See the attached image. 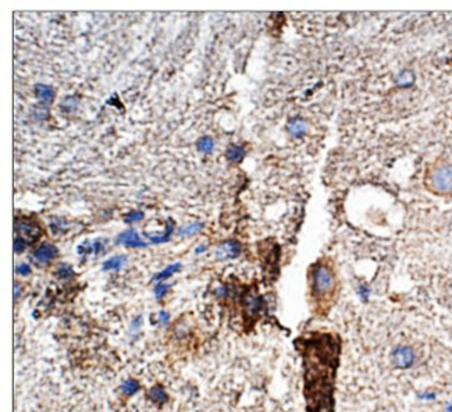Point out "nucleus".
Here are the masks:
<instances>
[{
    "label": "nucleus",
    "mask_w": 452,
    "mask_h": 412,
    "mask_svg": "<svg viewBox=\"0 0 452 412\" xmlns=\"http://www.w3.org/2000/svg\"><path fill=\"white\" fill-rule=\"evenodd\" d=\"M307 290L313 315L327 318L337 306L344 291L341 270L332 256H321L309 266Z\"/></svg>",
    "instance_id": "1"
},
{
    "label": "nucleus",
    "mask_w": 452,
    "mask_h": 412,
    "mask_svg": "<svg viewBox=\"0 0 452 412\" xmlns=\"http://www.w3.org/2000/svg\"><path fill=\"white\" fill-rule=\"evenodd\" d=\"M422 184L433 197L452 200V156L439 155L429 160L423 169Z\"/></svg>",
    "instance_id": "2"
},
{
    "label": "nucleus",
    "mask_w": 452,
    "mask_h": 412,
    "mask_svg": "<svg viewBox=\"0 0 452 412\" xmlns=\"http://www.w3.org/2000/svg\"><path fill=\"white\" fill-rule=\"evenodd\" d=\"M416 354L412 347L398 346L391 351V364L397 369H409L413 365Z\"/></svg>",
    "instance_id": "3"
},
{
    "label": "nucleus",
    "mask_w": 452,
    "mask_h": 412,
    "mask_svg": "<svg viewBox=\"0 0 452 412\" xmlns=\"http://www.w3.org/2000/svg\"><path fill=\"white\" fill-rule=\"evenodd\" d=\"M57 253H59V251H57L56 246L50 245V244H43V245H40L39 248H36L33 251L32 258L36 263L46 265V263H49L50 260L54 259L57 256Z\"/></svg>",
    "instance_id": "4"
},
{
    "label": "nucleus",
    "mask_w": 452,
    "mask_h": 412,
    "mask_svg": "<svg viewBox=\"0 0 452 412\" xmlns=\"http://www.w3.org/2000/svg\"><path fill=\"white\" fill-rule=\"evenodd\" d=\"M116 244H123V245L131 246V248H145V246H148L147 242L141 239V237L135 230H127L124 233H121L116 239Z\"/></svg>",
    "instance_id": "5"
},
{
    "label": "nucleus",
    "mask_w": 452,
    "mask_h": 412,
    "mask_svg": "<svg viewBox=\"0 0 452 412\" xmlns=\"http://www.w3.org/2000/svg\"><path fill=\"white\" fill-rule=\"evenodd\" d=\"M241 252V245L237 241H227L217 249V258L219 259H234Z\"/></svg>",
    "instance_id": "6"
},
{
    "label": "nucleus",
    "mask_w": 452,
    "mask_h": 412,
    "mask_svg": "<svg viewBox=\"0 0 452 412\" xmlns=\"http://www.w3.org/2000/svg\"><path fill=\"white\" fill-rule=\"evenodd\" d=\"M244 304H245L246 313L255 315V313L259 312L260 308H262V298L255 295V294H248L244 298Z\"/></svg>",
    "instance_id": "7"
},
{
    "label": "nucleus",
    "mask_w": 452,
    "mask_h": 412,
    "mask_svg": "<svg viewBox=\"0 0 452 412\" xmlns=\"http://www.w3.org/2000/svg\"><path fill=\"white\" fill-rule=\"evenodd\" d=\"M36 95H38V98L42 103H45V105H49L54 98V91L53 88L49 87V85H45V84H38L36 87Z\"/></svg>",
    "instance_id": "8"
},
{
    "label": "nucleus",
    "mask_w": 452,
    "mask_h": 412,
    "mask_svg": "<svg viewBox=\"0 0 452 412\" xmlns=\"http://www.w3.org/2000/svg\"><path fill=\"white\" fill-rule=\"evenodd\" d=\"M306 128H307V124H306V121H303L302 119H293L290 123H288V126H287L288 133L291 134L293 137H301V135H303V134L306 133Z\"/></svg>",
    "instance_id": "9"
},
{
    "label": "nucleus",
    "mask_w": 452,
    "mask_h": 412,
    "mask_svg": "<svg viewBox=\"0 0 452 412\" xmlns=\"http://www.w3.org/2000/svg\"><path fill=\"white\" fill-rule=\"evenodd\" d=\"M173 230H174L173 220H168V223H167V226H166V231H164V233L160 234V235L145 234V237L151 239V242H153V244H161V242H167V241L170 239V235L173 234Z\"/></svg>",
    "instance_id": "10"
},
{
    "label": "nucleus",
    "mask_w": 452,
    "mask_h": 412,
    "mask_svg": "<svg viewBox=\"0 0 452 412\" xmlns=\"http://www.w3.org/2000/svg\"><path fill=\"white\" fill-rule=\"evenodd\" d=\"M226 156L228 160H231L234 163H238V162H241V160L244 159L245 151H244V148L240 147V145H230L228 149H227Z\"/></svg>",
    "instance_id": "11"
},
{
    "label": "nucleus",
    "mask_w": 452,
    "mask_h": 412,
    "mask_svg": "<svg viewBox=\"0 0 452 412\" xmlns=\"http://www.w3.org/2000/svg\"><path fill=\"white\" fill-rule=\"evenodd\" d=\"M180 269H181V263H178V262H177V263H174V265L167 266L166 269H163L161 272L157 273V274L153 277V281H156V283H161L163 280L168 279L170 276H173L174 273L178 272Z\"/></svg>",
    "instance_id": "12"
},
{
    "label": "nucleus",
    "mask_w": 452,
    "mask_h": 412,
    "mask_svg": "<svg viewBox=\"0 0 452 412\" xmlns=\"http://www.w3.org/2000/svg\"><path fill=\"white\" fill-rule=\"evenodd\" d=\"M149 399L152 400L153 403H156V404H164L168 397H167L166 392H164V389L161 386H154L149 392Z\"/></svg>",
    "instance_id": "13"
},
{
    "label": "nucleus",
    "mask_w": 452,
    "mask_h": 412,
    "mask_svg": "<svg viewBox=\"0 0 452 412\" xmlns=\"http://www.w3.org/2000/svg\"><path fill=\"white\" fill-rule=\"evenodd\" d=\"M127 262L126 256H113L103 263V270H119Z\"/></svg>",
    "instance_id": "14"
},
{
    "label": "nucleus",
    "mask_w": 452,
    "mask_h": 412,
    "mask_svg": "<svg viewBox=\"0 0 452 412\" xmlns=\"http://www.w3.org/2000/svg\"><path fill=\"white\" fill-rule=\"evenodd\" d=\"M196 147L199 149L202 153H209L213 152V149H214V142L210 137H202L198 142H196Z\"/></svg>",
    "instance_id": "15"
},
{
    "label": "nucleus",
    "mask_w": 452,
    "mask_h": 412,
    "mask_svg": "<svg viewBox=\"0 0 452 412\" xmlns=\"http://www.w3.org/2000/svg\"><path fill=\"white\" fill-rule=\"evenodd\" d=\"M138 390H140V383L134 379L126 380L121 385V392H123V394H126V396H134Z\"/></svg>",
    "instance_id": "16"
},
{
    "label": "nucleus",
    "mask_w": 452,
    "mask_h": 412,
    "mask_svg": "<svg viewBox=\"0 0 452 412\" xmlns=\"http://www.w3.org/2000/svg\"><path fill=\"white\" fill-rule=\"evenodd\" d=\"M202 227H203L202 223H191L188 226L181 227L180 230H178V235H181V237H189V235H193L195 233L200 231Z\"/></svg>",
    "instance_id": "17"
},
{
    "label": "nucleus",
    "mask_w": 452,
    "mask_h": 412,
    "mask_svg": "<svg viewBox=\"0 0 452 412\" xmlns=\"http://www.w3.org/2000/svg\"><path fill=\"white\" fill-rule=\"evenodd\" d=\"M27 239H24L22 237H15L14 239V252L15 253H21L24 249H25V246H27Z\"/></svg>",
    "instance_id": "18"
},
{
    "label": "nucleus",
    "mask_w": 452,
    "mask_h": 412,
    "mask_svg": "<svg viewBox=\"0 0 452 412\" xmlns=\"http://www.w3.org/2000/svg\"><path fill=\"white\" fill-rule=\"evenodd\" d=\"M168 288H170V286L166 284V283H163V281H161V283H157L156 287H154V291H153V293H154V297H156V298H161V297L167 293Z\"/></svg>",
    "instance_id": "19"
},
{
    "label": "nucleus",
    "mask_w": 452,
    "mask_h": 412,
    "mask_svg": "<svg viewBox=\"0 0 452 412\" xmlns=\"http://www.w3.org/2000/svg\"><path fill=\"white\" fill-rule=\"evenodd\" d=\"M59 276H60L61 279H70V277H73L74 276L73 269H71L70 266L61 265L60 267H59Z\"/></svg>",
    "instance_id": "20"
},
{
    "label": "nucleus",
    "mask_w": 452,
    "mask_h": 412,
    "mask_svg": "<svg viewBox=\"0 0 452 412\" xmlns=\"http://www.w3.org/2000/svg\"><path fill=\"white\" fill-rule=\"evenodd\" d=\"M141 219H144V213L142 212H133L126 216V223H134V221H140Z\"/></svg>",
    "instance_id": "21"
},
{
    "label": "nucleus",
    "mask_w": 452,
    "mask_h": 412,
    "mask_svg": "<svg viewBox=\"0 0 452 412\" xmlns=\"http://www.w3.org/2000/svg\"><path fill=\"white\" fill-rule=\"evenodd\" d=\"M15 272L21 274V276H28L29 273H31V267L27 263H21V265L17 266V269H15Z\"/></svg>",
    "instance_id": "22"
},
{
    "label": "nucleus",
    "mask_w": 452,
    "mask_h": 412,
    "mask_svg": "<svg viewBox=\"0 0 452 412\" xmlns=\"http://www.w3.org/2000/svg\"><path fill=\"white\" fill-rule=\"evenodd\" d=\"M170 322V316H168V313L167 312H161L159 313V323L160 325H167Z\"/></svg>",
    "instance_id": "23"
},
{
    "label": "nucleus",
    "mask_w": 452,
    "mask_h": 412,
    "mask_svg": "<svg viewBox=\"0 0 452 412\" xmlns=\"http://www.w3.org/2000/svg\"><path fill=\"white\" fill-rule=\"evenodd\" d=\"M14 290H15V291H14V298L17 299L18 294H20V286H18L17 283H14Z\"/></svg>",
    "instance_id": "24"
},
{
    "label": "nucleus",
    "mask_w": 452,
    "mask_h": 412,
    "mask_svg": "<svg viewBox=\"0 0 452 412\" xmlns=\"http://www.w3.org/2000/svg\"><path fill=\"white\" fill-rule=\"evenodd\" d=\"M447 412H452V401L447 406Z\"/></svg>",
    "instance_id": "25"
},
{
    "label": "nucleus",
    "mask_w": 452,
    "mask_h": 412,
    "mask_svg": "<svg viewBox=\"0 0 452 412\" xmlns=\"http://www.w3.org/2000/svg\"><path fill=\"white\" fill-rule=\"evenodd\" d=\"M448 64H450V66H452V57L450 60H448Z\"/></svg>",
    "instance_id": "26"
},
{
    "label": "nucleus",
    "mask_w": 452,
    "mask_h": 412,
    "mask_svg": "<svg viewBox=\"0 0 452 412\" xmlns=\"http://www.w3.org/2000/svg\"><path fill=\"white\" fill-rule=\"evenodd\" d=\"M451 120H452V114H451Z\"/></svg>",
    "instance_id": "27"
}]
</instances>
